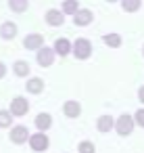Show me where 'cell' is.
Returning a JSON list of instances; mask_svg holds the SVG:
<instances>
[{"label": "cell", "mask_w": 144, "mask_h": 153, "mask_svg": "<svg viewBox=\"0 0 144 153\" xmlns=\"http://www.w3.org/2000/svg\"><path fill=\"white\" fill-rule=\"evenodd\" d=\"M92 42L88 38H77L71 42V55L77 59V61H88L92 57Z\"/></svg>", "instance_id": "6da1fadb"}, {"label": "cell", "mask_w": 144, "mask_h": 153, "mask_svg": "<svg viewBox=\"0 0 144 153\" xmlns=\"http://www.w3.org/2000/svg\"><path fill=\"white\" fill-rule=\"evenodd\" d=\"M134 128H136V124H134V117H132L129 113H121V115L115 120V126H113V130H115L119 136H129V134L134 132Z\"/></svg>", "instance_id": "7a4b0ae2"}, {"label": "cell", "mask_w": 144, "mask_h": 153, "mask_svg": "<svg viewBox=\"0 0 144 153\" xmlns=\"http://www.w3.org/2000/svg\"><path fill=\"white\" fill-rule=\"evenodd\" d=\"M27 143H29L32 151H36V153L48 151V147H50V138H48L46 132H34V134H29Z\"/></svg>", "instance_id": "3957f363"}, {"label": "cell", "mask_w": 144, "mask_h": 153, "mask_svg": "<svg viewBox=\"0 0 144 153\" xmlns=\"http://www.w3.org/2000/svg\"><path fill=\"white\" fill-rule=\"evenodd\" d=\"M9 111L13 117H23L29 113V101L25 97H15L11 103H9Z\"/></svg>", "instance_id": "277c9868"}, {"label": "cell", "mask_w": 144, "mask_h": 153, "mask_svg": "<svg viewBox=\"0 0 144 153\" xmlns=\"http://www.w3.org/2000/svg\"><path fill=\"white\" fill-rule=\"evenodd\" d=\"M54 59H57V55H54L52 46H42V48L36 51V63H38L40 67H44V69H46V67H52Z\"/></svg>", "instance_id": "5b68a950"}, {"label": "cell", "mask_w": 144, "mask_h": 153, "mask_svg": "<svg viewBox=\"0 0 144 153\" xmlns=\"http://www.w3.org/2000/svg\"><path fill=\"white\" fill-rule=\"evenodd\" d=\"M9 138L13 145H25L27 138H29V128L23 126V124H17V126H11V132H9Z\"/></svg>", "instance_id": "8992f818"}, {"label": "cell", "mask_w": 144, "mask_h": 153, "mask_svg": "<svg viewBox=\"0 0 144 153\" xmlns=\"http://www.w3.org/2000/svg\"><path fill=\"white\" fill-rule=\"evenodd\" d=\"M44 21L50 27H61V25H65V15L61 13V9H48L44 13Z\"/></svg>", "instance_id": "52a82bcc"}, {"label": "cell", "mask_w": 144, "mask_h": 153, "mask_svg": "<svg viewBox=\"0 0 144 153\" xmlns=\"http://www.w3.org/2000/svg\"><path fill=\"white\" fill-rule=\"evenodd\" d=\"M92 21H94V13H92L90 9H79V11L73 15V23H75L77 27H88Z\"/></svg>", "instance_id": "ba28073f"}, {"label": "cell", "mask_w": 144, "mask_h": 153, "mask_svg": "<svg viewBox=\"0 0 144 153\" xmlns=\"http://www.w3.org/2000/svg\"><path fill=\"white\" fill-rule=\"evenodd\" d=\"M34 126H36L38 132H48V130L52 128V115L46 113V111L38 113V115L34 117Z\"/></svg>", "instance_id": "9c48e42d"}, {"label": "cell", "mask_w": 144, "mask_h": 153, "mask_svg": "<svg viewBox=\"0 0 144 153\" xmlns=\"http://www.w3.org/2000/svg\"><path fill=\"white\" fill-rule=\"evenodd\" d=\"M44 46V36L42 34H27L25 38H23V48H27V51H38V48H42Z\"/></svg>", "instance_id": "30bf717a"}, {"label": "cell", "mask_w": 144, "mask_h": 153, "mask_svg": "<svg viewBox=\"0 0 144 153\" xmlns=\"http://www.w3.org/2000/svg\"><path fill=\"white\" fill-rule=\"evenodd\" d=\"M63 113H65V117H69V120L79 117V115H82V105H79V101H73V99L65 101V103H63Z\"/></svg>", "instance_id": "8fae6325"}, {"label": "cell", "mask_w": 144, "mask_h": 153, "mask_svg": "<svg viewBox=\"0 0 144 153\" xmlns=\"http://www.w3.org/2000/svg\"><path fill=\"white\" fill-rule=\"evenodd\" d=\"M17 34H19V27H17L15 21H4L2 25H0V38L7 40V42L9 40H15Z\"/></svg>", "instance_id": "7c38bea8"}, {"label": "cell", "mask_w": 144, "mask_h": 153, "mask_svg": "<svg viewBox=\"0 0 144 153\" xmlns=\"http://www.w3.org/2000/svg\"><path fill=\"white\" fill-rule=\"evenodd\" d=\"M52 51L57 57H67L71 55V40L69 38H57L54 44H52Z\"/></svg>", "instance_id": "4fadbf2b"}, {"label": "cell", "mask_w": 144, "mask_h": 153, "mask_svg": "<svg viewBox=\"0 0 144 153\" xmlns=\"http://www.w3.org/2000/svg\"><path fill=\"white\" fill-rule=\"evenodd\" d=\"M44 80L42 78H38V76H29L27 78V82H25V90L29 92V94H42L44 92Z\"/></svg>", "instance_id": "5bb4252c"}, {"label": "cell", "mask_w": 144, "mask_h": 153, "mask_svg": "<svg viewBox=\"0 0 144 153\" xmlns=\"http://www.w3.org/2000/svg\"><path fill=\"white\" fill-rule=\"evenodd\" d=\"M113 126H115L113 115H100V117H96V130H98L100 134H109V132H113Z\"/></svg>", "instance_id": "9a60e30c"}, {"label": "cell", "mask_w": 144, "mask_h": 153, "mask_svg": "<svg viewBox=\"0 0 144 153\" xmlns=\"http://www.w3.org/2000/svg\"><path fill=\"white\" fill-rule=\"evenodd\" d=\"M29 71H32V67H29V63L25 59H19V61L13 63V74L17 78H29Z\"/></svg>", "instance_id": "2e32d148"}, {"label": "cell", "mask_w": 144, "mask_h": 153, "mask_svg": "<svg viewBox=\"0 0 144 153\" xmlns=\"http://www.w3.org/2000/svg\"><path fill=\"white\" fill-rule=\"evenodd\" d=\"M102 44L109 46V48H119V46L123 44V38H121L119 34H115V32H111V34H102Z\"/></svg>", "instance_id": "e0dca14e"}, {"label": "cell", "mask_w": 144, "mask_h": 153, "mask_svg": "<svg viewBox=\"0 0 144 153\" xmlns=\"http://www.w3.org/2000/svg\"><path fill=\"white\" fill-rule=\"evenodd\" d=\"M82 7H79V0H63V4H61V13L63 15H75L77 11H79Z\"/></svg>", "instance_id": "ac0fdd59"}, {"label": "cell", "mask_w": 144, "mask_h": 153, "mask_svg": "<svg viewBox=\"0 0 144 153\" xmlns=\"http://www.w3.org/2000/svg\"><path fill=\"white\" fill-rule=\"evenodd\" d=\"M119 4L125 13H138L142 9V0H119Z\"/></svg>", "instance_id": "d6986e66"}, {"label": "cell", "mask_w": 144, "mask_h": 153, "mask_svg": "<svg viewBox=\"0 0 144 153\" xmlns=\"http://www.w3.org/2000/svg\"><path fill=\"white\" fill-rule=\"evenodd\" d=\"M29 7V0H9V9L13 13H25Z\"/></svg>", "instance_id": "ffe728a7"}, {"label": "cell", "mask_w": 144, "mask_h": 153, "mask_svg": "<svg viewBox=\"0 0 144 153\" xmlns=\"http://www.w3.org/2000/svg\"><path fill=\"white\" fill-rule=\"evenodd\" d=\"M13 115L9 109H0V128H11L13 126Z\"/></svg>", "instance_id": "44dd1931"}, {"label": "cell", "mask_w": 144, "mask_h": 153, "mask_svg": "<svg viewBox=\"0 0 144 153\" xmlns=\"http://www.w3.org/2000/svg\"><path fill=\"white\" fill-rule=\"evenodd\" d=\"M77 153H96V145L92 140H82L77 143Z\"/></svg>", "instance_id": "7402d4cb"}, {"label": "cell", "mask_w": 144, "mask_h": 153, "mask_svg": "<svg viewBox=\"0 0 144 153\" xmlns=\"http://www.w3.org/2000/svg\"><path fill=\"white\" fill-rule=\"evenodd\" d=\"M132 117H134V124H136L138 128H144V107H140Z\"/></svg>", "instance_id": "603a6c76"}, {"label": "cell", "mask_w": 144, "mask_h": 153, "mask_svg": "<svg viewBox=\"0 0 144 153\" xmlns=\"http://www.w3.org/2000/svg\"><path fill=\"white\" fill-rule=\"evenodd\" d=\"M138 101H140V103L144 105V84H142V86L138 88Z\"/></svg>", "instance_id": "cb8c5ba5"}, {"label": "cell", "mask_w": 144, "mask_h": 153, "mask_svg": "<svg viewBox=\"0 0 144 153\" xmlns=\"http://www.w3.org/2000/svg\"><path fill=\"white\" fill-rule=\"evenodd\" d=\"M4 76H7V65H4L2 61H0V80H2Z\"/></svg>", "instance_id": "d4e9b609"}, {"label": "cell", "mask_w": 144, "mask_h": 153, "mask_svg": "<svg viewBox=\"0 0 144 153\" xmlns=\"http://www.w3.org/2000/svg\"><path fill=\"white\" fill-rule=\"evenodd\" d=\"M107 2H111V4H113V2H119V0H107Z\"/></svg>", "instance_id": "484cf974"}, {"label": "cell", "mask_w": 144, "mask_h": 153, "mask_svg": "<svg viewBox=\"0 0 144 153\" xmlns=\"http://www.w3.org/2000/svg\"><path fill=\"white\" fill-rule=\"evenodd\" d=\"M142 55H144V46H142Z\"/></svg>", "instance_id": "4316f807"}]
</instances>
